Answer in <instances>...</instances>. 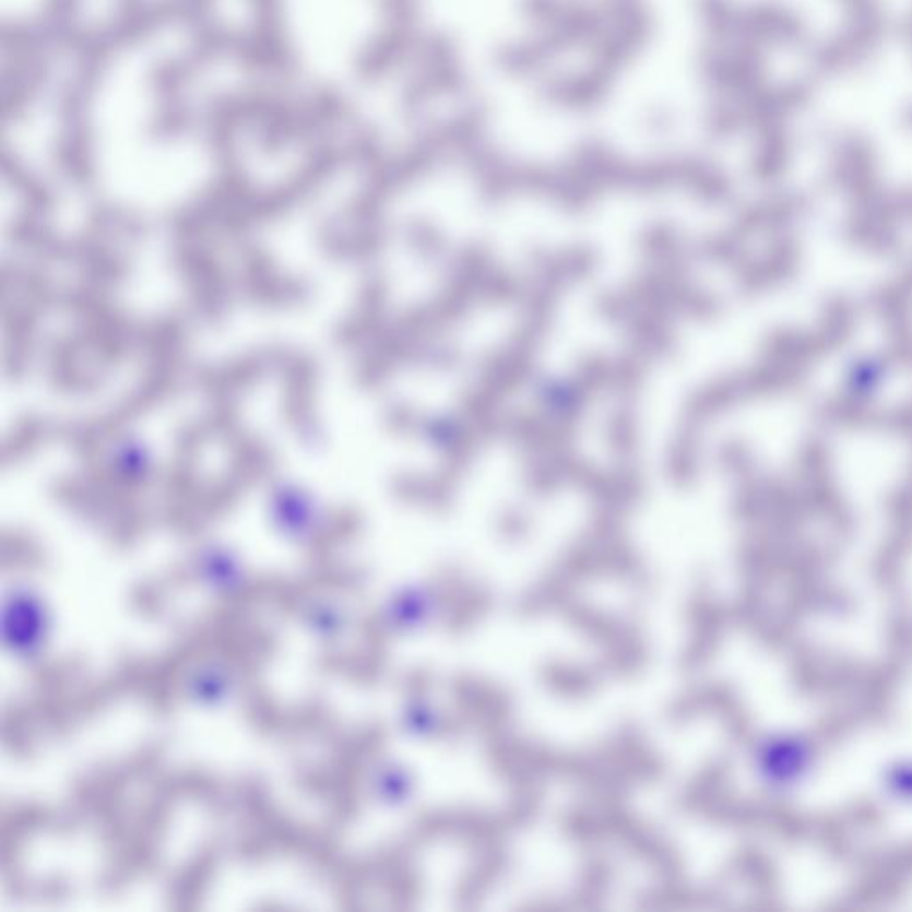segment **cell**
Returning <instances> with one entry per match:
<instances>
[{"label":"cell","mask_w":912,"mask_h":912,"mask_svg":"<svg viewBox=\"0 0 912 912\" xmlns=\"http://www.w3.org/2000/svg\"><path fill=\"white\" fill-rule=\"evenodd\" d=\"M49 618L45 606L33 594L16 590L4 604V643L19 658H34L47 642Z\"/></svg>","instance_id":"cell-1"},{"label":"cell","mask_w":912,"mask_h":912,"mask_svg":"<svg viewBox=\"0 0 912 912\" xmlns=\"http://www.w3.org/2000/svg\"><path fill=\"white\" fill-rule=\"evenodd\" d=\"M763 753V772L767 781L779 790L796 787L806 779L813 767V750L806 739L798 736H779L770 739Z\"/></svg>","instance_id":"cell-2"},{"label":"cell","mask_w":912,"mask_h":912,"mask_svg":"<svg viewBox=\"0 0 912 912\" xmlns=\"http://www.w3.org/2000/svg\"><path fill=\"white\" fill-rule=\"evenodd\" d=\"M884 784L897 801L912 802V761H902L889 768Z\"/></svg>","instance_id":"cell-3"}]
</instances>
